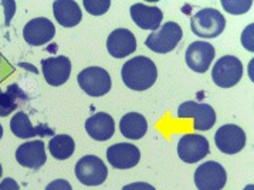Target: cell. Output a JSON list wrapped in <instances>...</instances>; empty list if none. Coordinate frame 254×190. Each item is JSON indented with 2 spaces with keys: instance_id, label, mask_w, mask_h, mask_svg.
I'll use <instances>...</instances> for the list:
<instances>
[{
  "instance_id": "obj_6",
  "label": "cell",
  "mask_w": 254,
  "mask_h": 190,
  "mask_svg": "<svg viewBox=\"0 0 254 190\" xmlns=\"http://www.w3.org/2000/svg\"><path fill=\"white\" fill-rule=\"evenodd\" d=\"M243 77V64L234 56H223L216 61L212 78L213 82L220 88H232Z\"/></svg>"
},
{
  "instance_id": "obj_26",
  "label": "cell",
  "mask_w": 254,
  "mask_h": 190,
  "mask_svg": "<svg viewBox=\"0 0 254 190\" xmlns=\"http://www.w3.org/2000/svg\"><path fill=\"white\" fill-rule=\"evenodd\" d=\"M253 30H254V24L252 23L250 26H247L244 29L243 34H242V43H243L244 49L249 50L250 53L254 51V46H253Z\"/></svg>"
},
{
  "instance_id": "obj_17",
  "label": "cell",
  "mask_w": 254,
  "mask_h": 190,
  "mask_svg": "<svg viewBox=\"0 0 254 190\" xmlns=\"http://www.w3.org/2000/svg\"><path fill=\"white\" fill-rule=\"evenodd\" d=\"M10 130L14 136L21 139H29L34 136H53L54 130L49 128L46 124H39L33 127L30 118L26 112H16L10 121Z\"/></svg>"
},
{
  "instance_id": "obj_13",
  "label": "cell",
  "mask_w": 254,
  "mask_h": 190,
  "mask_svg": "<svg viewBox=\"0 0 254 190\" xmlns=\"http://www.w3.org/2000/svg\"><path fill=\"white\" fill-rule=\"evenodd\" d=\"M107 159L115 169H131L141 160V150L132 143L120 142L107 149Z\"/></svg>"
},
{
  "instance_id": "obj_12",
  "label": "cell",
  "mask_w": 254,
  "mask_h": 190,
  "mask_svg": "<svg viewBox=\"0 0 254 190\" xmlns=\"http://www.w3.org/2000/svg\"><path fill=\"white\" fill-rule=\"evenodd\" d=\"M41 68L47 84L51 87H60L71 75V61L65 56L49 57L41 60Z\"/></svg>"
},
{
  "instance_id": "obj_10",
  "label": "cell",
  "mask_w": 254,
  "mask_h": 190,
  "mask_svg": "<svg viewBox=\"0 0 254 190\" xmlns=\"http://www.w3.org/2000/svg\"><path fill=\"white\" fill-rule=\"evenodd\" d=\"M214 143L220 152H223L226 155H234V153H239L244 148L246 133L239 125L226 124L216 130Z\"/></svg>"
},
{
  "instance_id": "obj_32",
  "label": "cell",
  "mask_w": 254,
  "mask_h": 190,
  "mask_svg": "<svg viewBox=\"0 0 254 190\" xmlns=\"http://www.w3.org/2000/svg\"><path fill=\"white\" fill-rule=\"evenodd\" d=\"M1 175H3V168H1V165H0V178H1Z\"/></svg>"
},
{
  "instance_id": "obj_11",
  "label": "cell",
  "mask_w": 254,
  "mask_h": 190,
  "mask_svg": "<svg viewBox=\"0 0 254 190\" xmlns=\"http://www.w3.org/2000/svg\"><path fill=\"white\" fill-rule=\"evenodd\" d=\"M214 56L216 51L213 46L207 41L200 40L193 41L185 53L188 67L199 74H203L209 70L212 61L214 60Z\"/></svg>"
},
{
  "instance_id": "obj_5",
  "label": "cell",
  "mask_w": 254,
  "mask_h": 190,
  "mask_svg": "<svg viewBox=\"0 0 254 190\" xmlns=\"http://www.w3.org/2000/svg\"><path fill=\"white\" fill-rule=\"evenodd\" d=\"M178 118L194 120L193 128L196 130H209L216 124V111L209 104H200L196 101H186L178 108Z\"/></svg>"
},
{
  "instance_id": "obj_22",
  "label": "cell",
  "mask_w": 254,
  "mask_h": 190,
  "mask_svg": "<svg viewBox=\"0 0 254 190\" xmlns=\"http://www.w3.org/2000/svg\"><path fill=\"white\" fill-rule=\"evenodd\" d=\"M21 101H27V95L17 84H10L6 90H0V117H9L17 110Z\"/></svg>"
},
{
  "instance_id": "obj_23",
  "label": "cell",
  "mask_w": 254,
  "mask_h": 190,
  "mask_svg": "<svg viewBox=\"0 0 254 190\" xmlns=\"http://www.w3.org/2000/svg\"><path fill=\"white\" fill-rule=\"evenodd\" d=\"M49 150L51 156L57 160H65L71 158L75 150V142L70 135H54L49 142Z\"/></svg>"
},
{
  "instance_id": "obj_25",
  "label": "cell",
  "mask_w": 254,
  "mask_h": 190,
  "mask_svg": "<svg viewBox=\"0 0 254 190\" xmlns=\"http://www.w3.org/2000/svg\"><path fill=\"white\" fill-rule=\"evenodd\" d=\"M82 4H84L85 10L92 16H102L111 7L110 0H84Z\"/></svg>"
},
{
  "instance_id": "obj_27",
  "label": "cell",
  "mask_w": 254,
  "mask_h": 190,
  "mask_svg": "<svg viewBox=\"0 0 254 190\" xmlns=\"http://www.w3.org/2000/svg\"><path fill=\"white\" fill-rule=\"evenodd\" d=\"M46 190H72V186L70 185L68 180L57 179L53 180L51 183H49L46 186Z\"/></svg>"
},
{
  "instance_id": "obj_31",
  "label": "cell",
  "mask_w": 254,
  "mask_h": 190,
  "mask_svg": "<svg viewBox=\"0 0 254 190\" xmlns=\"http://www.w3.org/2000/svg\"><path fill=\"white\" fill-rule=\"evenodd\" d=\"M3 138V127H1V124H0V139Z\"/></svg>"
},
{
  "instance_id": "obj_4",
  "label": "cell",
  "mask_w": 254,
  "mask_h": 190,
  "mask_svg": "<svg viewBox=\"0 0 254 190\" xmlns=\"http://www.w3.org/2000/svg\"><path fill=\"white\" fill-rule=\"evenodd\" d=\"M78 85L90 97H102L111 90V75L102 67H87L77 75Z\"/></svg>"
},
{
  "instance_id": "obj_16",
  "label": "cell",
  "mask_w": 254,
  "mask_h": 190,
  "mask_svg": "<svg viewBox=\"0 0 254 190\" xmlns=\"http://www.w3.org/2000/svg\"><path fill=\"white\" fill-rule=\"evenodd\" d=\"M16 160L23 168L40 169L47 160L44 143L41 140H30L23 143L16 150Z\"/></svg>"
},
{
  "instance_id": "obj_19",
  "label": "cell",
  "mask_w": 254,
  "mask_h": 190,
  "mask_svg": "<svg viewBox=\"0 0 254 190\" xmlns=\"http://www.w3.org/2000/svg\"><path fill=\"white\" fill-rule=\"evenodd\" d=\"M85 130L92 139L105 142L115 133V122L110 114L97 112L85 121Z\"/></svg>"
},
{
  "instance_id": "obj_2",
  "label": "cell",
  "mask_w": 254,
  "mask_h": 190,
  "mask_svg": "<svg viewBox=\"0 0 254 190\" xmlns=\"http://www.w3.org/2000/svg\"><path fill=\"white\" fill-rule=\"evenodd\" d=\"M226 27L224 16L216 9L206 7L199 10L190 20V30L202 39H216Z\"/></svg>"
},
{
  "instance_id": "obj_14",
  "label": "cell",
  "mask_w": 254,
  "mask_h": 190,
  "mask_svg": "<svg viewBox=\"0 0 254 190\" xmlns=\"http://www.w3.org/2000/svg\"><path fill=\"white\" fill-rule=\"evenodd\" d=\"M56 27L49 19L46 17H36L30 20L23 29V37L27 44L39 47L44 46L54 39Z\"/></svg>"
},
{
  "instance_id": "obj_7",
  "label": "cell",
  "mask_w": 254,
  "mask_h": 190,
  "mask_svg": "<svg viewBox=\"0 0 254 190\" xmlns=\"http://www.w3.org/2000/svg\"><path fill=\"white\" fill-rule=\"evenodd\" d=\"M75 176L85 186H100L107 176V165L95 155H85L75 163Z\"/></svg>"
},
{
  "instance_id": "obj_15",
  "label": "cell",
  "mask_w": 254,
  "mask_h": 190,
  "mask_svg": "<svg viewBox=\"0 0 254 190\" xmlns=\"http://www.w3.org/2000/svg\"><path fill=\"white\" fill-rule=\"evenodd\" d=\"M138 47L133 33L128 29H117L110 33L107 39V50L114 59H125L131 56Z\"/></svg>"
},
{
  "instance_id": "obj_9",
  "label": "cell",
  "mask_w": 254,
  "mask_h": 190,
  "mask_svg": "<svg viewBox=\"0 0 254 190\" xmlns=\"http://www.w3.org/2000/svg\"><path fill=\"white\" fill-rule=\"evenodd\" d=\"M210 152L209 140L202 135L186 133L178 143V156L185 163H196L206 158Z\"/></svg>"
},
{
  "instance_id": "obj_24",
  "label": "cell",
  "mask_w": 254,
  "mask_h": 190,
  "mask_svg": "<svg viewBox=\"0 0 254 190\" xmlns=\"http://www.w3.org/2000/svg\"><path fill=\"white\" fill-rule=\"evenodd\" d=\"M222 6L230 14H244L252 9V0H223Z\"/></svg>"
},
{
  "instance_id": "obj_29",
  "label": "cell",
  "mask_w": 254,
  "mask_h": 190,
  "mask_svg": "<svg viewBox=\"0 0 254 190\" xmlns=\"http://www.w3.org/2000/svg\"><path fill=\"white\" fill-rule=\"evenodd\" d=\"M0 190H20V186L14 179L6 178L0 182Z\"/></svg>"
},
{
  "instance_id": "obj_28",
  "label": "cell",
  "mask_w": 254,
  "mask_h": 190,
  "mask_svg": "<svg viewBox=\"0 0 254 190\" xmlns=\"http://www.w3.org/2000/svg\"><path fill=\"white\" fill-rule=\"evenodd\" d=\"M122 190H156L152 185L146 183V182H135V183H129L127 186H124Z\"/></svg>"
},
{
  "instance_id": "obj_20",
  "label": "cell",
  "mask_w": 254,
  "mask_h": 190,
  "mask_svg": "<svg viewBox=\"0 0 254 190\" xmlns=\"http://www.w3.org/2000/svg\"><path fill=\"white\" fill-rule=\"evenodd\" d=\"M53 13L56 20L63 27H75L82 20L80 6L74 0H57L53 3Z\"/></svg>"
},
{
  "instance_id": "obj_18",
  "label": "cell",
  "mask_w": 254,
  "mask_h": 190,
  "mask_svg": "<svg viewBox=\"0 0 254 190\" xmlns=\"http://www.w3.org/2000/svg\"><path fill=\"white\" fill-rule=\"evenodd\" d=\"M131 19L143 30H158L163 20V13L156 6H148L143 3H135L131 6Z\"/></svg>"
},
{
  "instance_id": "obj_30",
  "label": "cell",
  "mask_w": 254,
  "mask_h": 190,
  "mask_svg": "<svg viewBox=\"0 0 254 190\" xmlns=\"http://www.w3.org/2000/svg\"><path fill=\"white\" fill-rule=\"evenodd\" d=\"M244 190H254V186L253 185H247V186L244 188Z\"/></svg>"
},
{
  "instance_id": "obj_1",
  "label": "cell",
  "mask_w": 254,
  "mask_h": 190,
  "mask_svg": "<svg viewBox=\"0 0 254 190\" xmlns=\"http://www.w3.org/2000/svg\"><path fill=\"white\" fill-rule=\"evenodd\" d=\"M121 77L129 90L146 91L156 82L158 70L151 59L138 56L122 65Z\"/></svg>"
},
{
  "instance_id": "obj_21",
  "label": "cell",
  "mask_w": 254,
  "mask_h": 190,
  "mask_svg": "<svg viewBox=\"0 0 254 190\" xmlns=\"http://www.w3.org/2000/svg\"><path fill=\"white\" fill-rule=\"evenodd\" d=\"M120 130L128 139H141L145 136L148 130V122L145 117L138 112H128L121 118L120 122Z\"/></svg>"
},
{
  "instance_id": "obj_3",
  "label": "cell",
  "mask_w": 254,
  "mask_h": 190,
  "mask_svg": "<svg viewBox=\"0 0 254 190\" xmlns=\"http://www.w3.org/2000/svg\"><path fill=\"white\" fill-rule=\"evenodd\" d=\"M182 37V27L175 21H168L161 29L155 30L148 36V39L145 40V46L153 53L166 54L176 49V46L181 43Z\"/></svg>"
},
{
  "instance_id": "obj_8",
  "label": "cell",
  "mask_w": 254,
  "mask_h": 190,
  "mask_svg": "<svg viewBox=\"0 0 254 190\" xmlns=\"http://www.w3.org/2000/svg\"><path fill=\"white\" fill-rule=\"evenodd\" d=\"M226 182V169L214 160L204 162L194 172V185L199 190H222Z\"/></svg>"
}]
</instances>
